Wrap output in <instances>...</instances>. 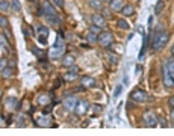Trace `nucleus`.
Here are the masks:
<instances>
[{
	"label": "nucleus",
	"instance_id": "17",
	"mask_svg": "<svg viewBox=\"0 0 174 136\" xmlns=\"http://www.w3.org/2000/svg\"><path fill=\"white\" fill-rule=\"evenodd\" d=\"M32 53L35 54V56L38 57V61H41V62H44V61L47 59V53H44L43 50H40V49H36V47L32 49Z\"/></svg>",
	"mask_w": 174,
	"mask_h": 136
},
{
	"label": "nucleus",
	"instance_id": "7",
	"mask_svg": "<svg viewBox=\"0 0 174 136\" xmlns=\"http://www.w3.org/2000/svg\"><path fill=\"white\" fill-rule=\"evenodd\" d=\"M64 54H65V45H64V47H56V45H53L52 50H50V53H49V57L53 59V61H56L59 57H62Z\"/></svg>",
	"mask_w": 174,
	"mask_h": 136
},
{
	"label": "nucleus",
	"instance_id": "5",
	"mask_svg": "<svg viewBox=\"0 0 174 136\" xmlns=\"http://www.w3.org/2000/svg\"><path fill=\"white\" fill-rule=\"evenodd\" d=\"M77 77H79V68L76 67V65H71L70 70L64 74V80L65 82H74Z\"/></svg>",
	"mask_w": 174,
	"mask_h": 136
},
{
	"label": "nucleus",
	"instance_id": "10",
	"mask_svg": "<svg viewBox=\"0 0 174 136\" xmlns=\"http://www.w3.org/2000/svg\"><path fill=\"white\" fill-rule=\"evenodd\" d=\"M76 103H77V98L73 95V97H67L65 100H64V108L67 109V110H70L73 112L74 108H76Z\"/></svg>",
	"mask_w": 174,
	"mask_h": 136
},
{
	"label": "nucleus",
	"instance_id": "20",
	"mask_svg": "<svg viewBox=\"0 0 174 136\" xmlns=\"http://www.w3.org/2000/svg\"><path fill=\"white\" fill-rule=\"evenodd\" d=\"M89 6L95 11H100L103 9V2L102 0H89Z\"/></svg>",
	"mask_w": 174,
	"mask_h": 136
},
{
	"label": "nucleus",
	"instance_id": "9",
	"mask_svg": "<svg viewBox=\"0 0 174 136\" xmlns=\"http://www.w3.org/2000/svg\"><path fill=\"white\" fill-rule=\"evenodd\" d=\"M91 21H92V24H95V26H106V18L103 17L102 14H92V17H91Z\"/></svg>",
	"mask_w": 174,
	"mask_h": 136
},
{
	"label": "nucleus",
	"instance_id": "40",
	"mask_svg": "<svg viewBox=\"0 0 174 136\" xmlns=\"http://www.w3.org/2000/svg\"><path fill=\"white\" fill-rule=\"evenodd\" d=\"M50 112H52V106H49V104H47L45 109H44V113H50Z\"/></svg>",
	"mask_w": 174,
	"mask_h": 136
},
{
	"label": "nucleus",
	"instance_id": "42",
	"mask_svg": "<svg viewBox=\"0 0 174 136\" xmlns=\"http://www.w3.org/2000/svg\"><path fill=\"white\" fill-rule=\"evenodd\" d=\"M29 2H33V0H29Z\"/></svg>",
	"mask_w": 174,
	"mask_h": 136
},
{
	"label": "nucleus",
	"instance_id": "6",
	"mask_svg": "<svg viewBox=\"0 0 174 136\" xmlns=\"http://www.w3.org/2000/svg\"><path fill=\"white\" fill-rule=\"evenodd\" d=\"M35 125H38V127H56L55 124H52V117L49 115V113H44V117L41 118H38L36 121H35Z\"/></svg>",
	"mask_w": 174,
	"mask_h": 136
},
{
	"label": "nucleus",
	"instance_id": "24",
	"mask_svg": "<svg viewBox=\"0 0 174 136\" xmlns=\"http://www.w3.org/2000/svg\"><path fill=\"white\" fill-rule=\"evenodd\" d=\"M9 8H11L14 12H20V11H21V5H20L18 0H12V2L9 3Z\"/></svg>",
	"mask_w": 174,
	"mask_h": 136
},
{
	"label": "nucleus",
	"instance_id": "11",
	"mask_svg": "<svg viewBox=\"0 0 174 136\" xmlns=\"http://www.w3.org/2000/svg\"><path fill=\"white\" fill-rule=\"evenodd\" d=\"M74 62H76V59H74L73 53H65L62 56V65H64V67L70 68L71 65H74Z\"/></svg>",
	"mask_w": 174,
	"mask_h": 136
},
{
	"label": "nucleus",
	"instance_id": "31",
	"mask_svg": "<svg viewBox=\"0 0 174 136\" xmlns=\"http://www.w3.org/2000/svg\"><path fill=\"white\" fill-rule=\"evenodd\" d=\"M89 32H92V33L99 35V33L102 32V27H100V26H95V24H92V26L89 27Z\"/></svg>",
	"mask_w": 174,
	"mask_h": 136
},
{
	"label": "nucleus",
	"instance_id": "41",
	"mask_svg": "<svg viewBox=\"0 0 174 136\" xmlns=\"http://www.w3.org/2000/svg\"><path fill=\"white\" fill-rule=\"evenodd\" d=\"M0 97H2V91H0Z\"/></svg>",
	"mask_w": 174,
	"mask_h": 136
},
{
	"label": "nucleus",
	"instance_id": "28",
	"mask_svg": "<svg viewBox=\"0 0 174 136\" xmlns=\"http://www.w3.org/2000/svg\"><path fill=\"white\" fill-rule=\"evenodd\" d=\"M163 8H165V3H163V0H159V2H158V5L155 6V12L160 14L162 11H163Z\"/></svg>",
	"mask_w": 174,
	"mask_h": 136
},
{
	"label": "nucleus",
	"instance_id": "30",
	"mask_svg": "<svg viewBox=\"0 0 174 136\" xmlns=\"http://www.w3.org/2000/svg\"><path fill=\"white\" fill-rule=\"evenodd\" d=\"M87 38H88V41H89V44H97V35H95V33L89 32Z\"/></svg>",
	"mask_w": 174,
	"mask_h": 136
},
{
	"label": "nucleus",
	"instance_id": "33",
	"mask_svg": "<svg viewBox=\"0 0 174 136\" xmlns=\"http://www.w3.org/2000/svg\"><path fill=\"white\" fill-rule=\"evenodd\" d=\"M21 30H23L24 36H26V38H29V36H30V30H29V27H28V24H23V27H21Z\"/></svg>",
	"mask_w": 174,
	"mask_h": 136
},
{
	"label": "nucleus",
	"instance_id": "2",
	"mask_svg": "<svg viewBox=\"0 0 174 136\" xmlns=\"http://www.w3.org/2000/svg\"><path fill=\"white\" fill-rule=\"evenodd\" d=\"M97 42L104 47V49H109L112 44H114V35L111 33V32H100L99 35H97Z\"/></svg>",
	"mask_w": 174,
	"mask_h": 136
},
{
	"label": "nucleus",
	"instance_id": "12",
	"mask_svg": "<svg viewBox=\"0 0 174 136\" xmlns=\"http://www.w3.org/2000/svg\"><path fill=\"white\" fill-rule=\"evenodd\" d=\"M80 83H82V86L83 88H94L97 83H95V80L91 77V76H83L82 79H80Z\"/></svg>",
	"mask_w": 174,
	"mask_h": 136
},
{
	"label": "nucleus",
	"instance_id": "39",
	"mask_svg": "<svg viewBox=\"0 0 174 136\" xmlns=\"http://www.w3.org/2000/svg\"><path fill=\"white\" fill-rule=\"evenodd\" d=\"M168 104H170V109L173 110V108H174V97H170V101H168Z\"/></svg>",
	"mask_w": 174,
	"mask_h": 136
},
{
	"label": "nucleus",
	"instance_id": "32",
	"mask_svg": "<svg viewBox=\"0 0 174 136\" xmlns=\"http://www.w3.org/2000/svg\"><path fill=\"white\" fill-rule=\"evenodd\" d=\"M6 67H8V59H6V57H2V59H0V71L5 70Z\"/></svg>",
	"mask_w": 174,
	"mask_h": 136
},
{
	"label": "nucleus",
	"instance_id": "3",
	"mask_svg": "<svg viewBox=\"0 0 174 136\" xmlns=\"http://www.w3.org/2000/svg\"><path fill=\"white\" fill-rule=\"evenodd\" d=\"M130 98L133 101H138V103H145V101H153V97L147 94L142 89H135L130 92Z\"/></svg>",
	"mask_w": 174,
	"mask_h": 136
},
{
	"label": "nucleus",
	"instance_id": "23",
	"mask_svg": "<svg viewBox=\"0 0 174 136\" xmlns=\"http://www.w3.org/2000/svg\"><path fill=\"white\" fill-rule=\"evenodd\" d=\"M117 26L120 27V29H123V30H129V29H130V24H129L126 20H123V18H120V20L117 21Z\"/></svg>",
	"mask_w": 174,
	"mask_h": 136
},
{
	"label": "nucleus",
	"instance_id": "1",
	"mask_svg": "<svg viewBox=\"0 0 174 136\" xmlns=\"http://www.w3.org/2000/svg\"><path fill=\"white\" fill-rule=\"evenodd\" d=\"M151 38H153V44H151L153 49H155L156 52H159V50H162V49L167 45V42L170 40V35H168L167 30L159 29V30L155 32V36H151Z\"/></svg>",
	"mask_w": 174,
	"mask_h": 136
},
{
	"label": "nucleus",
	"instance_id": "34",
	"mask_svg": "<svg viewBox=\"0 0 174 136\" xmlns=\"http://www.w3.org/2000/svg\"><path fill=\"white\" fill-rule=\"evenodd\" d=\"M18 127H23V125H26V117H20L18 118Z\"/></svg>",
	"mask_w": 174,
	"mask_h": 136
},
{
	"label": "nucleus",
	"instance_id": "4",
	"mask_svg": "<svg viewBox=\"0 0 174 136\" xmlns=\"http://www.w3.org/2000/svg\"><path fill=\"white\" fill-rule=\"evenodd\" d=\"M88 108H89V103H88L87 100H77L76 108H74L73 112L76 115H79V117H83L85 113H88Z\"/></svg>",
	"mask_w": 174,
	"mask_h": 136
},
{
	"label": "nucleus",
	"instance_id": "18",
	"mask_svg": "<svg viewBox=\"0 0 174 136\" xmlns=\"http://www.w3.org/2000/svg\"><path fill=\"white\" fill-rule=\"evenodd\" d=\"M52 101V95H47V94H41L40 97H38V100H36V103L38 104H49Z\"/></svg>",
	"mask_w": 174,
	"mask_h": 136
},
{
	"label": "nucleus",
	"instance_id": "14",
	"mask_svg": "<svg viewBox=\"0 0 174 136\" xmlns=\"http://www.w3.org/2000/svg\"><path fill=\"white\" fill-rule=\"evenodd\" d=\"M121 8H123V0H111V3H109V9L111 11H121Z\"/></svg>",
	"mask_w": 174,
	"mask_h": 136
},
{
	"label": "nucleus",
	"instance_id": "19",
	"mask_svg": "<svg viewBox=\"0 0 174 136\" xmlns=\"http://www.w3.org/2000/svg\"><path fill=\"white\" fill-rule=\"evenodd\" d=\"M135 12V9H133V6L132 5H123V8H121V14L124 15V17H129L132 14Z\"/></svg>",
	"mask_w": 174,
	"mask_h": 136
},
{
	"label": "nucleus",
	"instance_id": "21",
	"mask_svg": "<svg viewBox=\"0 0 174 136\" xmlns=\"http://www.w3.org/2000/svg\"><path fill=\"white\" fill-rule=\"evenodd\" d=\"M0 73H2V76H3L5 79H11V77L14 76V70H12L11 67H6L5 70H2Z\"/></svg>",
	"mask_w": 174,
	"mask_h": 136
},
{
	"label": "nucleus",
	"instance_id": "29",
	"mask_svg": "<svg viewBox=\"0 0 174 136\" xmlns=\"http://www.w3.org/2000/svg\"><path fill=\"white\" fill-rule=\"evenodd\" d=\"M0 26L5 27V29H8V26H9V20L5 15H0Z\"/></svg>",
	"mask_w": 174,
	"mask_h": 136
},
{
	"label": "nucleus",
	"instance_id": "8",
	"mask_svg": "<svg viewBox=\"0 0 174 136\" xmlns=\"http://www.w3.org/2000/svg\"><path fill=\"white\" fill-rule=\"evenodd\" d=\"M144 124L147 127H156L158 125V117L151 112H147L144 115Z\"/></svg>",
	"mask_w": 174,
	"mask_h": 136
},
{
	"label": "nucleus",
	"instance_id": "13",
	"mask_svg": "<svg viewBox=\"0 0 174 136\" xmlns=\"http://www.w3.org/2000/svg\"><path fill=\"white\" fill-rule=\"evenodd\" d=\"M43 9H44V14H45V15H56V9H55L53 5L49 3V2H44L43 3Z\"/></svg>",
	"mask_w": 174,
	"mask_h": 136
},
{
	"label": "nucleus",
	"instance_id": "37",
	"mask_svg": "<svg viewBox=\"0 0 174 136\" xmlns=\"http://www.w3.org/2000/svg\"><path fill=\"white\" fill-rule=\"evenodd\" d=\"M36 15H38V17H43V15H45V14H44L43 6H40V8H38V11H36Z\"/></svg>",
	"mask_w": 174,
	"mask_h": 136
},
{
	"label": "nucleus",
	"instance_id": "22",
	"mask_svg": "<svg viewBox=\"0 0 174 136\" xmlns=\"http://www.w3.org/2000/svg\"><path fill=\"white\" fill-rule=\"evenodd\" d=\"M36 30H38V33H40L38 36H45V38L49 36V27H47V26H44V24H40V26L36 27Z\"/></svg>",
	"mask_w": 174,
	"mask_h": 136
},
{
	"label": "nucleus",
	"instance_id": "35",
	"mask_svg": "<svg viewBox=\"0 0 174 136\" xmlns=\"http://www.w3.org/2000/svg\"><path fill=\"white\" fill-rule=\"evenodd\" d=\"M53 3H55L58 8H64V0H53Z\"/></svg>",
	"mask_w": 174,
	"mask_h": 136
},
{
	"label": "nucleus",
	"instance_id": "25",
	"mask_svg": "<svg viewBox=\"0 0 174 136\" xmlns=\"http://www.w3.org/2000/svg\"><path fill=\"white\" fill-rule=\"evenodd\" d=\"M0 49H5L6 52H9V44L5 35H0Z\"/></svg>",
	"mask_w": 174,
	"mask_h": 136
},
{
	"label": "nucleus",
	"instance_id": "36",
	"mask_svg": "<svg viewBox=\"0 0 174 136\" xmlns=\"http://www.w3.org/2000/svg\"><path fill=\"white\" fill-rule=\"evenodd\" d=\"M121 91H123V86H121V85H118V86H117V89H115V94H114V97H118Z\"/></svg>",
	"mask_w": 174,
	"mask_h": 136
},
{
	"label": "nucleus",
	"instance_id": "38",
	"mask_svg": "<svg viewBox=\"0 0 174 136\" xmlns=\"http://www.w3.org/2000/svg\"><path fill=\"white\" fill-rule=\"evenodd\" d=\"M38 42H40V44H45V42H47V38H45V36H38Z\"/></svg>",
	"mask_w": 174,
	"mask_h": 136
},
{
	"label": "nucleus",
	"instance_id": "15",
	"mask_svg": "<svg viewBox=\"0 0 174 136\" xmlns=\"http://www.w3.org/2000/svg\"><path fill=\"white\" fill-rule=\"evenodd\" d=\"M45 18H47V23L52 24V26H59L61 24V18L58 17V14L56 15H45Z\"/></svg>",
	"mask_w": 174,
	"mask_h": 136
},
{
	"label": "nucleus",
	"instance_id": "27",
	"mask_svg": "<svg viewBox=\"0 0 174 136\" xmlns=\"http://www.w3.org/2000/svg\"><path fill=\"white\" fill-rule=\"evenodd\" d=\"M9 9V2L8 0H0V12H6Z\"/></svg>",
	"mask_w": 174,
	"mask_h": 136
},
{
	"label": "nucleus",
	"instance_id": "16",
	"mask_svg": "<svg viewBox=\"0 0 174 136\" xmlns=\"http://www.w3.org/2000/svg\"><path fill=\"white\" fill-rule=\"evenodd\" d=\"M103 108L100 106V104H92V106H89L88 108V112L91 113V117H95V115H100L102 113Z\"/></svg>",
	"mask_w": 174,
	"mask_h": 136
},
{
	"label": "nucleus",
	"instance_id": "26",
	"mask_svg": "<svg viewBox=\"0 0 174 136\" xmlns=\"http://www.w3.org/2000/svg\"><path fill=\"white\" fill-rule=\"evenodd\" d=\"M108 59L111 61V64L115 65V64H118V59H120V57H118V54L112 53V52H108Z\"/></svg>",
	"mask_w": 174,
	"mask_h": 136
}]
</instances>
